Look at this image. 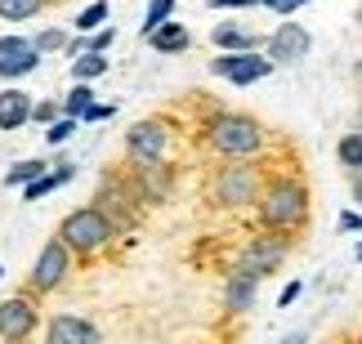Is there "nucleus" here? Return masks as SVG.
I'll list each match as a JSON object with an SVG mask.
<instances>
[{
    "label": "nucleus",
    "mask_w": 362,
    "mask_h": 344,
    "mask_svg": "<svg viewBox=\"0 0 362 344\" xmlns=\"http://www.w3.org/2000/svg\"><path fill=\"white\" fill-rule=\"evenodd\" d=\"M259 228L277 237H296L309 224V184L300 174H269L259 192Z\"/></svg>",
    "instance_id": "f257e3e1"
},
{
    "label": "nucleus",
    "mask_w": 362,
    "mask_h": 344,
    "mask_svg": "<svg viewBox=\"0 0 362 344\" xmlns=\"http://www.w3.org/2000/svg\"><path fill=\"white\" fill-rule=\"evenodd\" d=\"M202 134H206V148L224 161H255L269 148V130L246 112H215L202 126Z\"/></svg>",
    "instance_id": "f03ea898"
},
{
    "label": "nucleus",
    "mask_w": 362,
    "mask_h": 344,
    "mask_svg": "<svg viewBox=\"0 0 362 344\" xmlns=\"http://www.w3.org/2000/svg\"><path fill=\"white\" fill-rule=\"evenodd\" d=\"M264 161H224L215 166L211 174V206L219 210H246V206H259V192H264Z\"/></svg>",
    "instance_id": "7ed1b4c3"
},
{
    "label": "nucleus",
    "mask_w": 362,
    "mask_h": 344,
    "mask_svg": "<svg viewBox=\"0 0 362 344\" xmlns=\"http://www.w3.org/2000/svg\"><path fill=\"white\" fill-rule=\"evenodd\" d=\"M112 237H117V228H112V219H107L99 206H81V210H72L59 224V242L67 246V251H76L81 259L99 255Z\"/></svg>",
    "instance_id": "20e7f679"
},
{
    "label": "nucleus",
    "mask_w": 362,
    "mask_h": 344,
    "mask_svg": "<svg viewBox=\"0 0 362 344\" xmlns=\"http://www.w3.org/2000/svg\"><path fill=\"white\" fill-rule=\"evenodd\" d=\"M286 251H291V237H277V232H259V237H250L242 251H238V259H233V273L264 282L269 273H277V268L286 264Z\"/></svg>",
    "instance_id": "39448f33"
},
{
    "label": "nucleus",
    "mask_w": 362,
    "mask_h": 344,
    "mask_svg": "<svg viewBox=\"0 0 362 344\" xmlns=\"http://www.w3.org/2000/svg\"><path fill=\"white\" fill-rule=\"evenodd\" d=\"M165 148H170V130H165V121H134L130 134H125V153H130L134 166L165 161Z\"/></svg>",
    "instance_id": "423d86ee"
},
{
    "label": "nucleus",
    "mask_w": 362,
    "mask_h": 344,
    "mask_svg": "<svg viewBox=\"0 0 362 344\" xmlns=\"http://www.w3.org/2000/svg\"><path fill=\"white\" fill-rule=\"evenodd\" d=\"M211 72L233 81V85H255V81H264L273 72V59L259 54V49H250V54H219V59L211 63Z\"/></svg>",
    "instance_id": "0eeeda50"
},
{
    "label": "nucleus",
    "mask_w": 362,
    "mask_h": 344,
    "mask_svg": "<svg viewBox=\"0 0 362 344\" xmlns=\"http://www.w3.org/2000/svg\"><path fill=\"white\" fill-rule=\"evenodd\" d=\"M36 304L32 295H13L0 304V344H27L36 336Z\"/></svg>",
    "instance_id": "6e6552de"
},
{
    "label": "nucleus",
    "mask_w": 362,
    "mask_h": 344,
    "mask_svg": "<svg viewBox=\"0 0 362 344\" xmlns=\"http://www.w3.org/2000/svg\"><path fill=\"white\" fill-rule=\"evenodd\" d=\"M67 268H72V251L54 237L45 251L36 255V268H32V291H59L67 282Z\"/></svg>",
    "instance_id": "1a4fd4ad"
},
{
    "label": "nucleus",
    "mask_w": 362,
    "mask_h": 344,
    "mask_svg": "<svg viewBox=\"0 0 362 344\" xmlns=\"http://www.w3.org/2000/svg\"><path fill=\"white\" fill-rule=\"evenodd\" d=\"M309 49H313V36L304 32L300 23H277V32L269 36V45H264V54L273 59V67L277 63H300Z\"/></svg>",
    "instance_id": "9d476101"
},
{
    "label": "nucleus",
    "mask_w": 362,
    "mask_h": 344,
    "mask_svg": "<svg viewBox=\"0 0 362 344\" xmlns=\"http://www.w3.org/2000/svg\"><path fill=\"white\" fill-rule=\"evenodd\" d=\"M130 184H134V192H139V201L157 206V201L170 197V188H175V170L165 166V161H152V166H134Z\"/></svg>",
    "instance_id": "9b49d317"
},
{
    "label": "nucleus",
    "mask_w": 362,
    "mask_h": 344,
    "mask_svg": "<svg viewBox=\"0 0 362 344\" xmlns=\"http://www.w3.org/2000/svg\"><path fill=\"white\" fill-rule=\"evenodd\" d=\"M45 344H103L99 326L76 318V313H59V318H49L45 326Z\"/></svg>",
    "instance_id": "f8f14e48"
},
{
    "label": "nucleus",
    "mask_w": 362,
    "mask_h": 344,
    "mask_svg": "<svg viewBox=\"0 0 362 344\" xmlns=\"http://www.w3.org/2000/svg\"><path fill=\"white\" fill-rule=\"evenodd\" d=\"M32 94H23V90H5L0 94V130H18L32 121Z\"/></svg>",
    "instance_id": "ddd939ff"
},
{
    "label": "nucleus",
    "mask_w": 362,
    "mask_h": 344,
    "mask_svg": "<svg viewBox=\"0 0 362 344\" xmlns=\"http://www.w3.org/2000/svg\"><path fill=\"white\" fill-rule=\"evenodd\" d=\"M255 291H259L255 278L228 273V282H224V309H228V313H246L250 304H255Z\"/></svg>",
    "instance_id": "4468645a"
},
{
    "label": "nucleus",
    "mask_w": 362,
    "mask_h": 344,
    "mask_svg": "<svg viewBox=\"0 0 362 344\" xmlns=\"http://www.w3.org/2000/svg\"><path fill=\"white\" fill-rule=\"evenodd\" d=\"M211 40L224 54H250V49H259V36H250L246 27H238V23H224V27H215L211 32Z\"/></svg>",
    "instance_id": "2eb2a0df"
},
{
    "label": "nucleus",
    "mask_w": 362,
    "mask_h": 344,
    "mask_svg": "<svg viewBox=\"0 0 362 344\" xmlns=\"http://www.w3.org/2000/svg\"><path fill=\"white\" fill-rule=\"evenodd\" d=\"M148 45L157 49V54H184L192 45V36H188L184 23H165V27H157V32L148 36Z\"/></svg>",
    "instance_id": "dca6fc26"
},
{
    "label": "nucleus",
    "mask_w": 362,
    "mask_h": 344,
    "mask_svg": "<svg viewBox=\"0 0 362 344\" xmlns=\"http://www.w3.org/2000/svg\"><path fill=\"white\" fill-rule=\"evenodd\" d=\"M336 157H340V166L349 170V174L362 170V130H349V134H344V139L336 143Z\"/></svg>",
    "instance_id": "f3484780"
},
{
    "label": "nucleus",
    "mask_w": 362,
    "mask_h": 344,
    "mask_svg": "<svg viewBox=\"0 0 362 344\" xmlns=\"http://www.w3.org/2000/svg\"><path fill=\"white\" fill-rule=\"evenodd\" d=\"M67 117H76V121H86V112H90V107H94V90L86 85V81H76V90L72 94H67Z\"/></svg>",
    "instance_id": "a211bd4d"
},
{
    "label": "nucleus",
    "mask_w": 362,
    "mask_h": 344,
    "mask_svg": "<svg viewBox=\"0 0 362 344\" xmlns=\"http://www.w3.org/2000/svg\"><path fill=\"white\" fill-rule=\"evenodd\" d=\"M40 5H45V0H0V18L23 23V18H32V13H40Z\"/></svg>",
    "instance_id": "6ab92c4d"
},
{
    "label": "nucleus",
    "mask_w": 362,
    "mask_h": 344,
    "mask_svg": "<svg viewBox=\"0 0 362 344\" xmlns=\"http://www.w3.org/2000/svg\"><path fill=\"white\" fill-rule=\"evenodd\" d=\"M103 72H107V59H103V54H86V59H76V63H72V76H76V81H86V85H90L94 76H103Z\"/></svg>",
    "instance_id": "aec40b11"
},
{
    "label": "nucleus",
    "mask_w": 362,
    "mask_h": 344,
    "mask_svg": "<svg viewBox=\"0 0 362 344\" xmlns=\"http://www.w3.org/2000/svg\"><path fill=\"white\" fill-rule=\"evenodd\" d=\"M36 49H27V54H13V59H0V76H27V72H36Z\"/></svg>",
    "instance_id": "412c9836"
},
{
    "label": "nucleus",
    "mask_w": 362,
    "mask_h": 344,
    "mask_svg": "<svg viewBox=\"0 0 362 344\" xmlns=\"http://www.w3.org/2000/svg\"><path fill=\"white\" fill-rule=\"evenodd\" d=\"M170 13H175V0H152L148 5V23H144V36H152L157 27L170 23Z\"/></svg>",
    "instance_id": "4be33fe9"
},
{
    "label": "nucleus",
    "mask_w": 362,
    "mask_h": 344,
    "mask_svg": "<svg viewBox=\"0 0 362 344\" xmlns=\"http://www.w3.org/2000/svg\"><path fill=\"white\" fill-rule=\"evenodd\" d=\"M45 174V161H18L9 174H5V184L13 188V184H36V179Z\"/></svg>",
    "instance_id": "5701e85b"
},
{
    "label": "nucleus",
    "mask_w": 362,
    "mask_h": 344,
    "mask_svg": "<svg viewBox=\"0 0 362 344\" xmlns=\"http://www.w3.org/2000/svg\"><path fill=\"white\" fill-rule=\"evenodd\" d=\"M103 18H107V0H94L90 9H81V13H76V32L86 36V32H94V27H99Z\"/></svg>",
    "instance_id": "b1692460"
},
{
    "label": "nucleus",
    "mask_w": 362,
    "mask_h": 344,
    "mask_svg": "<svg viewBox=\"0 0 362 344\" xmlns=\"http://www.w3.org/2000/svg\"><path fill=\"white\" fill-rule=\"evenodd\" d=\"M72 130H76V117H67V121H54V126L45 130V139H49V143H63V139H72Z\"/></svg>",
    "instance_id": "393cba45"
},
{
    "label": "nucleus",
    "mask_w": 362,
    "mask_h": 344,
    "mask_svg": "<svg viewBox=\"0 0 362 344\" xmlns=\"http://www.w3.org/2000/svg\"><path fill=\"white\" fill-rule=\"evenodd\" d=\"M32 45H36V54H45V49H59V45H63V32H54V27H45V32H36V40H32Z\"/></svg>",
    "instance_id": "a878e982"
},
{
    "label": "nucleus",
    "mask_w": 362,
    "mask_h": 344,
    "mask_svg": "<svg viewBox=\"0 0 362 344\" xmlns=\"http://www.w3.org/2000/svg\"><path fill=\"white\" fill-rule=\"evenodd\" d=\"M27 49H36V45H27L23 36H5V40H0V59H13V54H27Z\"/></svg>",
    "instance_id": "bb28decb"
},
{
    "label": "nucleus",
    "mask_w": 362,
    "mask_h": 344,
    "mask_svg": "<svg viewBox=\"0 0 362 344\" xmlns=\"http://www.w3.org/2000/svg\"><path fill=\"white\" fill-rule=\"evenodd\" d=\"M54 117H59V103H54V99L32 107V121H40V126H54Z\"/></svg>",
    "instance_id": "cd10ccee"
},
{
    "label": "nucleus",
    "mask_w": 362,
    "mask_h": 344,
    "mask_svg": "<svg viewBox=\"0 0 362 344\" xmlns=\"http://www.w3.org/2000/svg\"><path fill=\"white\" fill-rule=\"evenodd\" d=\"M300 5H309V0H264V9H273V13H282V18H286V13H296Z\"/></svg>",
    "instance_id": "c85d7f7f"
},
{
    "label": "nucleus",
    "mask_w": 362,
    "mask_h": 344,
    "mask_svg": "<svg viewBox=\"0 0 362 344\" xmlns=\"http://www.w3.org/2000/svg\"><path fill=\"white\" fill-rule=\"evenodd\" d=\"M340 232H362V215L358 210H344L340 215Z\"/></svg>",
    "instance_id": "c756f323"
},
{
    "label": "nucleus",
    "mask_w": 362,
    "mask_h": 344,
    "mask_svg": "<svg viewBox=\"0 0 362 344\" xmlns=\"http://www.w3.org/2000/svg\"><path fill=\"white\" fill-rule=\"evenodd\" d=\"M250 5H264V0H211V9H250Z\"/></svg>",
    "instance_id": "7c9ffc66"
},
{
    "label": "nucleus",
    "mask_w": 362,
    "mask_h": 344,
    "mask_svg": "<svg viewBox=\"0 0 362 344\" xmlns=\"http://www.w3.org/2000/svg\"><path fill=\"white\" fill-rule=\"evenodd\" d=\"M107 45H112V32H99V36H94V40H90V54H103Z\"/></svg>",
    "instance_id": "2f4dec72"
},
{
    "label": "nucleus",
    "mask_w": 362,
    "mask_h": 344,
    "mask_svg": "<svg viewBox=\"0 0 362 344\" xmlns=\"http://www.w3.org/2000/svg\"><path fill=\"white\" fill-rule=\"evenodd\" d=\"M296 299H300V282H291V286H286V291H282V299H277V304H282V309H286V304H296Z\"/></svg>",
    "instance_id": "473e14b6"
},
{
    "label": "nucleus",
    "mask_w": 362,
    "mask_h": 344,
    "mask_svg": "<svg viewBox=\"0 0 362 344\" xmlns=\"http://www.w3.org/2000/svg\"><path fill=\"white\" fill-rule=\"evenodd\" d=\"M349 192H354V201H362V170L349 174Z\"/></svg>",
    "instance_id": "72a5a7b5"
},
{
    "label": "nucleus",
    "mask_w": 362,
    "mask_h": 344,
    "mask_svg": "<svg viewBox=\"0 0 362 344\" xmlns=\"http://www.w3.org/2000/svg\"><path fill=\"white\" fill-rule=\"evenodd\" d=\"M107 112H112V107H99V103H94V107H90V112H86V121H103Z\"/></svg>",
    "instance_id": "f704fd0d"
},
{
    "label": "nucleus",
    "mask_w": 362,
    "mask_h": 344,
    "mask_svg": "<svg viewBox=\"0 0 362 344\" xmlns=\"http://www.w3.org/2000/svg\"><path fill=\"white\" fill-rule=\"evenodd\" d=\"M354 76H358V85H362V59H358V63H354Z\"/></svg>",
    "instance_id": "c9c22d12"
},
{
    "label": "nucleus",
    "mask_w": 362,
    "mask_h": 344,
    "mask_svg": "<svg viewBox=\"0 0 362 344\" xmlns=\"http://www.w3.org/2000/svg\"><path fill=\"white\" fill-rule=\"evenodd\" d=\"M286 344H304V336H291V340H286Z\"/></svg>",
    "instance_id": "e433bc0d"
},
{
    "label": "nucleus",
    "mask_w": 362,
    "mask_h": 344,
    "mask_svg": "<svg viewBox=\"0 0 362 344\" xmlns=\"http://www.w3.org/2000/svg\"><path fill=\"white\" fill-rule=\"evenodd\" d=\"M354 255H358V259H362V242H358V251H354Z\"/></svg>",
    "instance_id": "4c0bfd02"
},
{
    "label": "nucleus",
    "mask_w": 362,
    "mask_h": 344,
    "mask_svg": "<svg viewBox=\"0 0 362 344\" xmlns=\"http://www.w3.org/2000/svg\"><path fill=\"white\" fill-rule=\"evenodd\" d=\"M54 5H59V0H54Z\"/></svg>",
    "instance_id": "58836bf2"
}]
</instances>
